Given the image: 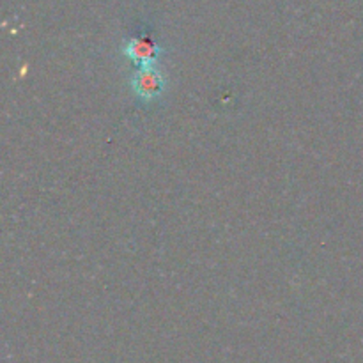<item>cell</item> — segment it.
I'll return each mask as SVG.
<instances>
[{
  "label": "cell",
  "mask_w": 363,
  "mask_h": 363,
  "mask_svg": "<svg viewBox=\"0 0 363 363\" xmlns=\"http://www.w3.org/2000/svg\"><path fill=\"white\" fill-rule=\"evenodd\" d=\"M162 53V46L152 41L151 38H130L123 45V55L130 59L137 66V69L156 67Z\"/></svg>",
  "instance_id": "cell-2"
},
{
  "label": "cell",
  "mask_w": 363,
  "mask_h": 363,
  "mask_svg": "<svg viewBox=\"0 0 363 363\" xmlns=\"http://www.w3.org/2000/svg\"><path fill=\"white\" fill-rule=\"evenodd\" d=\"M130 87L135 98L142 103H155L163 96L167 87L165 74L158 67L137 69L130 78Z\"/></svg>",
  "instance_id": "cell-1"
}]
</instances>
